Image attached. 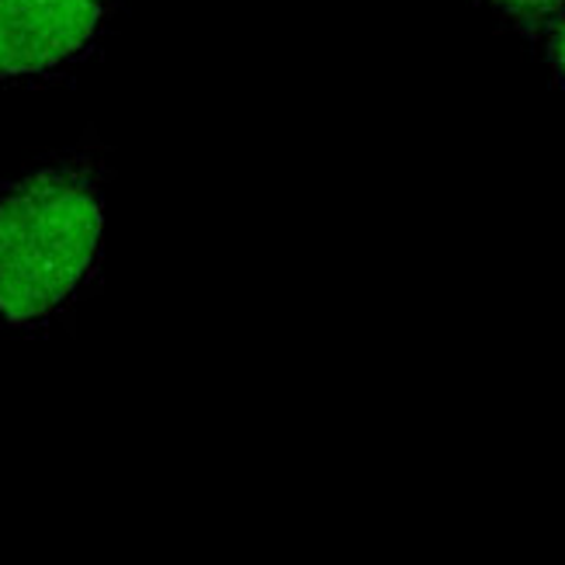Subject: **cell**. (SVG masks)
Returning <instances> with one entry per match:
<instances>
[{
    "label": "cell",
    "mask_w": 565,
    "mask_h": 565,
    "mask_svg": "<svg viewBox=\"0 0 565 565\" xmlns=\"http://www.w3.org/2000/svg\"><path fill=\"white\" fill-rule=\"evenodd\" d=\"M542 49H545V56H548V63H552L555 81H558V84H562V90H565V14L555 21V29L545 35Z\"/></svg>",
    "instance_id": "277c9868"
},
{
    "label": "cell",
    "mask_w": 565,
    "mask_h": 565,
    "mask_svg": "<svg viewBox=\"0 0 565 565\" xmlns=\"http://www.w3.org/2000/svg\"><path fill=\"white\" fill-rule=\"evenodd\" d=\"M105 250V160L45 157L0 184V337L42 333L77 306Z\"/></svg>",
    "instance_id": "6da1fadb"
},
{
    "label": "cell",
    "mask_w": 565,
    "mask_h": 565,
    "mask_svg": "<svg viewBox=\"0 0 565 565\" xmlns=\"http://www.w3.org/2000/svg\"><path fill=\"white\" fill-rule=\"evenodd\" d=\"M118 0H0V84H42L87 63Z\"/></svg>",
    "instance_id": "7a4b0ae2"
},
{
    "label": "cell",
    "mask_w": 565,
    "mask_h": 565,
    "mask_svg": "<svg viewBox=\"0 0 565 565\" xmlns=\"http://www.w3.org/2000/svg\"><path fill=\"white\" fill-rule=\"evenodd\" d=\"M482 4L531 42H545L555 21L565 14V0H482Z\"/></svg>",
    "instance_id": "3957f363"
}]
</instances>
